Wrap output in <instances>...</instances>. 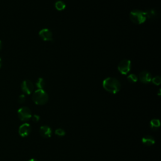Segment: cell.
Wrapping results in <instances>:
<instances>
[{
    "label": "cell",
    "mask_w": 161,
    "mask_h": 161,
    "mask_svg": "<svg viewBox=\"0 0 161 161\" xmlns=\"http://www.w3.org/2000/svg\"><path fill=\"white\" fill-rule=\"evenodd\" d=\"M103 87L106 91L112 94H116L121 88L119 80L112 77L105 79L103 82Z\"/></svg>",
    "instance_id": "1"
},
{
    "label": "cell",
    "mask_w": 161,
    "mask_h": 161,
    "mask_svg": "<svg viewBox=\"0 0 161 161\" xmlns=\"http://www.w3.org/2000/svg\"><path fill=\"white\" fill-rule=\"evenodd\" d=\"M32 100L36 104L43 105L47 103L49 100V96L44 89H38L33 94Z\"/></svg>",
    "instance_id": "2"
},
{
    "label": "cell",
    "mask_w": 161,
    "mask_h": 161,
    "mask_svg": "<svg viewBox=\"0 0 161 161\" xmlns=\"http://www.w3.org/2000/svg\"><path fill=\"white\" fill-rule=\"evenodd\" d=\"M130 19L133 23L142 24L145 22L147 17L145 11L135 10L130 13Z\"/></svg>",
    "instance_id": "3"
},
{
    "label": "cell",
    "mask_w": 161,
    "mask_h": 161,
    "mask_svg": "<svg viewBox=\"0 0 161 161\" xmlns=\"http://www.w3.org/2000/svg\"><path fill=\"white\" fill-rule=\"evenodd\" d=\"M31 110L26 106H23L18 110V116L23 122L29 120L32 118Z\"/></svg>",
    "instance_id": "4"
},
{
    "label": "cell",
    "mask_w": 161,
    "mask_h": 161,
    "mask_svg": "<svg viewBox=\"0 0 161 161\" xmlns=\"http://www.w3.org/2000/svg\"><path fill=\"white\" fill-rule=\"evenodd\" d=\"M118 69L121 74L126 75L131 69V61L127 59L122 60L118 65Z\"/></svg>",
    "instance_id": "5"
},
{
    "label": "cell",
    "mask_w": 161,
    "mask_h": 161,
    "mask_svg": "<svg viewBox=\"0 0 161 161\" xmlns=\"http://www.w3.org/2000/svg\"><path fill=\"white\" fill-rule=\"evenodd\" d=\"M21 88L22 91L26 94V95H30V94L33 92L34 86L32 81L29 80H25L22 83Z\"/></svg>",
    "instance_id": "6"
},
{
    "label": "cell",
    "mask_w": 161,
    "mask_h": 161,
    "mask_svg": "<svg viewBox=\"0 0 161 161\" xmlns=\"http://www.w3.org/2000/svg\"><path fill=\"white\" fill-rule=\"evenodd\" d=\"M31 132V127L29 124H22L18 129L19 135L22 137H25L29 135Z\"/></svg>",
    "instance_id": "7"
},
{
    "label": "cell",
    "mask_w": 161,
    "mask_h": 161,
    "mask_svg": "<svg viewBox=\"0 0 161 161\" xmlns=\"http://www.w3.org/2000/svg\"><path fill=\"white\" fill-rule=\"evenodd\" d=\"M39 35L44 41H52V33L47 29H43L39 32Z\"/></svg>",
    "instance_id": "8"
},
{
    "label": "cell",
    "mask_w": 161,
    "mask_h": 161,
    "mask_svg": "<svg viewBox=\"0 0 161 161\" xmlns=\"http://www.w3.org/2000/svg\"><path fill=\"white\" fill-rule=\"evenodd\" d=\"M139 78L142 83L147 84L151 81L152 77L151 74L149 72L147 71H143L140 73Z\"/></svg>",
    "instance_id": "9"
},
{
    "label": "cell",
    "mask_w": 161,
    "mask_h": 161,
    "mask_svg": "<svg viewBox=\"0 0 161 161\" xmlns=\"http://www.w3.org/2000/svg\"><path fill=\"white\" fill-rule=\"evenodd\" d=\"M52 129L48 126H42L40 128V133L44 138H50L52 136Z\"/></svg>",
    "instance_id": "10"
},
{
    "label": "cell",
    "mask_w": 161,
    "mask_h": 161,
    "mask_svg": "<svg viewBox=\"0 0 161 161\" xmlns=\"http://www.w3.org/2000/svg\"><path fill=\"white\" fill-rule=\"evenodd\" d=\"M146 17L150 20H155L157 18L159 17V13L157 10L154 9L147 10L145 11Z\"/></svg>",
    "instance_id": "11"
},
{
    "label": "cell",
    "mask_w": 161,
    "mask_h": 161,
    "mask_svg": "<svg viewBox=\"0 0 161 161\" xmlns=\"http://www.w3.org/2000/svg\"><path fill=\"white\" fill-rule=\"evenodd\" d=\"M142 143L146 146H152L155 143V139L151 135H146L142 139Z\"/></svg>",
    "instance_id": "12"
},
{
    "label": "cell",
    "mask_w": 161,
    "mask_h": 161,
    "mask_svg": "<svg viewBox=\"0 0 161 161\" xmlns=\"http://www.w3.org/2000/svg\"><path fill=\"white\" fill-rule=\"evenodd\" d=\"M150 126L153 130H157L160 126V122L159 119H152L150 122Z\"/></svg>",
    "instance_id": "13"
},
{
    "label": "cell",
    "mask_w": 161,
    "mask_h": 161,
    "mask_svg": "<svg viewBox=\"0 0 161 161\" xmlns=\"http://www.w3.org/2000/svg\"><path fill=\"white\" fill-rule=\"evenodd\" d=\"M65 4L62 1H58L55 4L56 8L59 11H62L65 8Z\"/></svg>",
    "instance_id": "14"
},
{
    "label": "cell",
    "mask_w": 161,
    "mask_h": 161,
    "mask_svg": "<svg viewBox=\"0 0 161 161\" xmlns=\"http://www.w3.org/2000/svg\"><path fill=\"white\" fill-rule=\"evenodd\" d=\"M37 87L40 89H43L45 86V81L42 78H39L36 83Z\"/></svg>",
    "instance_id": "15"
},
{
    "label": "cell",
    "mask_w": 161,
    "mask_h": 161,
    "mask_svg": "<svg viewBox=\"0 0 161 161\" xmlns=\"http://www.w3.org/2000/svg\"><path fill=\"white\" fill-rule=\"evenodd\" d=\"M127 80L130 83H136L138 80V77L135 74H131L127 77Z\"/></svg>",
    "instance_id": "16"
},
{
    "label": "cell",
    "mask_w": 161,
    "mask_h": 161,
    "mask_svg": "<svg viewBox=\"0 0 161 161\" xmlns=\"http://www.w3.org/2000/svg\"><path fill=\"white\" fill-rule=\"evenodd\" d=\"M152 82L155 85H160V83H161V77L159 76H155L154 77L152 78Z\"/></svg>",
    "instance_id": "17"
},
{
    "label": "cell",
    "mask_w": 161,
    "mask_h": 161,
    "mask_svg": "<svg viewBox=\"0 0 161 161\" xmlns=\"http://www.w3.org/2000/svg\"><path fill=\"white\" fill-rule=\"evenodd\" d=\"M56 135L59 137H64L65 135V132L62 128H57L55 132Z\"/></svg>",
    "instance_id": "18"
},
{
    "label": "cell",
    "mask_w": 161,
    "mask_h": 161,
    "mask_svg": "<svg viewBox=\"0 0 161 161\" xmlns=\"http://www.w3.org/2000/svg\"><path fill=\"white\" fill-rule=\"evenodd\" d=\"M25 100H26L25 96L24 95H21L20 96H19V97L18 98V101L19 103L22 104L25 101Z\"/></svg>",
    "instance_id": "19"
},
{
    "label": "cell",
    "mask_w": 161,
    "mask_h": 161,
    "mask_svg": "<svg viewBox=\"0 0 161 161\" xmlns=\"http://www.w3.org/2000/svg\"><path fill=\"white\" fill-rule=\"evenodd\" d=\"M31 118H32L33 122H35V123L38 122V121L40 120V116L38 115H34L32 116Z\"/></svg>",
    "instance_id": "20"
},
{
    "label": "cell",
    "mask_w": 161,
    "mask_h": 161,
    "mask_svg": "<svg viewBox=\"0 0 161 161\" xmlns=\"http://www.w3.org/2000/svg\"><path fill=\"white\" fill-rule=\"evenodd\" d=\"M2 48V42L1 40H0V50H1Z\"/></svg>",
    "instance_id": "21"
},
{
    "label": "cell",
    "mask_w": 161,
    "mask_h": 161,
    "mask_svg": "<svg viewBox=\"0 0 161 161\" xmlns=\"http://www.w3.org/2000/svg\"><path fill=\"white\" fill-rule=\"evenodd\" d=\"M29 161H38V160L37 159H32L29 160Z\"/></svg>",
    "instance_id": "22"
},
{
    "label": "cell",
    "mask_w": 161,
    "mask_h": 161,
    "mask_svg": "<svg viewBox=\"0 0 161 161\" xmlns=\"http://www.w3.org/2000/svg\"><path fill=\"white\" fill-rule=\"evenodd\" d=\"M2 59L0 58V68L2 67Z\"/></svg>",
    "instance_id": "23"
},
{
    "label": "cell",
    "mask_w": 161,
    "mask_h": 161,
    "mask_svg": "<svg viewBox=\"0 0 161 161\" xmlns=\"http://www.w3.org/2000/svg\"><path fill=\"white\" fill-rule=\"evenodd\" d=\"M159 95H160V89H159V94H158Z\"/></svg>",
    "instance_id": "24"
}]
</instances>
